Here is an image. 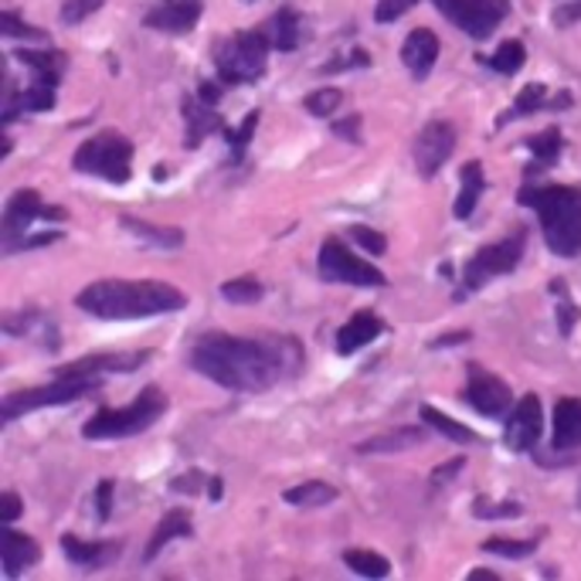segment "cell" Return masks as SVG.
<instances>
[{"label": "cell", "mask_w": 581, "mask_h": 581, "mask_svg": "<svg viewBox=\"0 0 581 581\" xmlns=\"http://www.w3.org/2000/svg\"><path fill=\"white\" fill-rule=\"evenodd\" d=\"M303 361V347L283 337L205 334L190 344L187 364L228 392L258 395L283 384Z\"/></svg>", "instance_id": "obj_1"}, {"label": "cell", "mask_w": 581, "mask_h": 581, "mask_svg": "<svg viewBox=\"0 0 581 581\" xmlns=\"http://www.w3.org/2000/svg\"><path fill=\"white\" fill-rule=\"evenodd\" d=\"M76 306L99 319H144L184 309L187 296L177 286L154 279H99L76 296Z\"/></svg>", "instance_id": "obj_2"}, {"label": "cell", "mask_w": 581, "mask_h": 581, "mask_svg": "<svg viewBox=\"0 0 581 581\" xmlns=\"http://www.w3.org/2000/svg\"><path fill=\"white\" fill-rule=\"evenodd\" d=\"M516 205L534 208L541 218L544 245L558 258H578L581 255V190L564 184H541V187H521Z\"/></svg>", "instance_id": "obj_3"}, {"label": "cell", "mask_w": 581, "mask_h": 581, "mask_svg": "<svg viewBox=\"0 0 581 581\" xmlns=\"http://www.w3.org/2000/svg\"><path fill=\"white\" fill-rule=\"evenodd\" d=\"M167 412V395L160 387H144L137 395V402H129L126 408H99L86 425H82V439L89 442H109V439H129L147 432L154 422H160Z\"/></svg>", "instance_id": "obj_4"}, {"label": "cell", "mask_w": 581, "mask_h": 581, "mask_svg": "<svg viewBox=\"0 0 581 581\" xmlns=\"http://www.w3.org/2000/svg\"><path fill=\"white\" fill-rule=\"evenodd\" d=\"M269 35L266 28H255V31H238L228 35L215 45V69L218 79L225 86H252L266 76V65H269Z\"/></svg>", "instance_id": "obj_5"}, {"label": "cell", "mask_w": 581, "mask_h": 581, "mask_svg": "<svg viewBox=\"0 0 581 581\" xmlns=\"http://www.w3.org/2000/svg\"><path fill=\"white\" fill-rule=\"evenodd\" d=\"M99 387H102L99 377H89V374H61V371H55L51 381L8 395L4 405H0V418H4V425H11L14 418H21V415H28V412L55 408V405H69V402L86 398V395H96Z\"/></svg>", "instance_id": "obj_6"}, {"label": "cell", "mask_w": 581, "mask_h": 581, "mask_svg": "<svg viewBox=\"0 0 581 581\" xmlns=\"http://www.w3.org/2000/svg\"><path fill=\"white\" fill-rule=\"evenodd\" d=\"M528 252V232L516 228L513 235L493 242V245H483L470 263L463 266V276H460V289H456V303H463L466 296H473L476 289L490 286L493 279L500 276H510L516 266H521V258Z\"/></svg>", "instance_id": "obj_7"}, {"label": "cell", "mask_w": 581, "mask_h": 581, "mask_svg": "<svg viewBox=\"0 0 581 581\" xmlns=\"http://www.w3.org/2000/svg\"><path fill=\"white\" fill-rule=\"evenodd\" d=\"M72 167L79 174H92L102 177L109 184H126L134 177V144H129L116 129H106V134L89 137L76 154H72Z\"/></svg>", "instance_id": "obj_8"}, {"label": "cell", "mask_w": 581, "mask_h": 581, "mask_svg": "<svg viewBox=\"0 0 581 581\" xmlns=\"http://www.w3.org/2000/svg\"><path fill=\"white\" fill-rule=\"evenodd\" d=\"M65 218H69V211H65V208H48L35 187L14 190L11 201L4 205V221H0V238H4V252L8 255L21 252V242L28 238V228L35 221H65Z\"/></svg>", "instance_id": "obj_9"}, {"label": "cell", "mask_w": 581, "mask_h": 581, "mask_svg": "<svg viewBox=\"0 0 581 581\" xmlns=\"http://www.w3.org/2000/svg\"><path fill=\"white\" fill-rule=\"evenodd\" d=\"M316 269L323 283H344V286H384L387 279L364 258H357L341 238H323Z\"/></svg>", "instance_id": "obj_10"}, {"label": "cell", "mask_w": 581, "mask_h": 581, "mask_svg": "<svg viewBox=\"0 0 581 581\" xmlns=\"http://www.w3.org/2000/svg\"><path fill=\"white\" fill-rule=\"evenodd\" d=\"M432 4L473 41H486L510 14V0H432Z\"/></svg>", "instance_id": "obj_11"}, {"label": "cell", "mask_w": 581, "mask_h": 581, "mask_svg": "<svg viewBox=\"0 0 581 581\" xmlns=\"http://www.w3.org/2000/svg\"><path fill=\"white\" fill-rule=\"evenodd\" d=\"M463 398L473 412H480L483 418H503L513 408V392L510 384L496 374H486L483 367L470 364V381L463 387Z\"/></svg>", "instance_id": "obj_12"}, {"label": "cell", "mask_w": 581, "mask_h": 581, "mask_svg": "<svg viewBox=\"0 0 581 581\" xmlns=\"http://www.w3.org/2000/svg\"><path fill=\"white\" fill-rule=\"evenodd\" d=\"M456 150V126L445 119H432L422 126V134L415 137L412 157L422 177H435L442 170V164Z\"/></svg>", "instance_id": "obj_13"}, {"label": "cell", "mask_w": 581, "mask_h": 581, "mask_svg": "<svg viewBox=\"0 0 581 581\" xmlns=\"http://www.w3.org/2000/svg\"><path fill=\"white\" fill-rule=\"evenodd\" d=\"M541 432H544V408H541L538 395H524L506 415L503 442L510 452H531L541 442Z\"/></svg>", "instance_id": "obj_14"}, {"label": "cell", "mask_w": 581, "mask_h": 581, "mask_svg": "<svg viewBox=\"0 0 581 581\" xmlns=\"http://www.w3.org/2000/svg\"><path fill=\"white\" fill-rule=\"evenodd\" d=\"M184 147L187 150H198L211 134H221L225 137V119H221V112H218V106H211V102H205L201 96H187L184 99Z\"/></svg>", "instance_id": "obj_15"}, {"label": "cell", "mask_w": 581, "mask_h": 581, "mask_svg": "<svg viewBox=\"0 0 581 581\" xmlns=\"http://www.w3.org/2000/svg\"><path fill=\"white\" fill-rule=\"evenodd\" d=\"M201 14H205L201 0H164V4H157L144 18V24L150 31H164V35H187L194 24L201 21Z\"/></svg>", "instance_id": "obj_16"}, {"label": "cell", "mask_w": 581, "mask_h": 581, "mask_svg": "<svg viewBox=\"0 0 581 581\" xmlns=\"http://www.w3.org/2000/svg\"><path fill=\"white\" fill-rule=\"evenodd\" d=\"M4 334H8V337H35V341H41L45 351H55V354H58V347H61L58 323L48 319L41 309L8 313V316H4Z\"/></svg>", "instance_id": "obj_17"}, {"label": "cell", "mask_w": 581, "mask_h": 581, "mask_svg": "<svg viewBox=\"0 0 581 581\" xmlns=\"http://www.w3.org/2000/svg\"><path fill=\"white\" fill-rule=\"evenodd\" d=\"M150 361V351H137V354H89L82 361H72V364H61L55 371L61 374H89V377H102V374H129V371H137Z\"/></svg>", "instance_id": "obj_18"}, {"label": "cell", "mask_w": 581, "mask_h": 581, "mask_svg": "<svg viewBox=\"0 0 581 581\" xmlns=\"http://www.w3.org/2000/svg\"><path fill=\"white\" fill-rule=\"evenodd\" d=\"M61 551L76 568L99 571L122 554V541H79L76 534H61Z\"/></svg>", "instance_id": "obj_19"}, {"label": "cell", "mask_w": 581, "mask_h": 581, "mask_svg": "<svg viewBox=\"0 0 581 581\" xmlns=\"http://www.w3.org/2000/svg\"><path fill=\"white\" fill-rule=\"evenodd\" d=\"M58 86H48L41 79H35L24 92L14 86V79H8V99H4V126H11L21 112H48L55 109V96Z\"/></svg>", "instance_id": "obj_20"}, {"label": "cell", "mask_w": 581, "mask_h": 581, "mask_svg": "<svg viewBox=\"0 0 581 581\" xmlns=\"http://www.w3.org/2000/svg\"><path fill=\"white\" fill-rule=\"evenodd\" d=\"M402 61H405V69L415 76V82H425L429 72L435 69V61H439V38L429 28H415L402 45Z\"/></svg>", "instance_id": "obj_21"}, {"label": "cell", "mask_w": 581, "mask_h": 581, "mask_svg": "<svg viewBox=\"0 0 581 581\" xmlns=\"http://www.w3.org/2000/svg\"><path fill=\"white\" fill-rule=\"evenodd\" d=\"M381 334H384V319H377L371 309H361L337 331V354H354V351L374 344Z\"/></svg>", "instance_id": "obj_22"}, {"label": "cell", "mask_w": 581, "mask_h": 581, "mask_svg": "<svg viewBox=\"0 0 581 581\" xmlns=\"http://www.w3.org/2000/svg\"><path fill=\"white\" fill-rule=\"evenodd\" d=\"M551 449L574 452L581 449V398H561L554 405V435Z\"/></svg>", "instance_id": "obj_23"}, {"label": "cell", "mask_w": 581, "mask_h": 581, "mask_svg": "<svg viewBox=\"0 0 581 581\" xmlns=\"http://www.w3.org/2000/svg\"><path fill=\"white\" fill-rule=\"evenodd\" d=\"M119 228L126 235H134L140 245L147 248H180L184 245V232L180 228H167V225H154V221H144V218H134V215H122L119 218Z\"/></svg>", "instance_id": "obj_24"}, {"label": "cell", "mask_w": 581, "mask_h": 581, "mask_svg": "<svg viewBox=\"0 0 581 581\" xmlns=\"http://www.w3.org/2000/svg\"><path fill=\"white\" fill-rule=\"evenodd\" d=\"M0 554H4V574L8 578H18L24 568H31V564H38V558H41V548H38V541L35 538H28V534H18V531H4V538H0Z\"/></svg>", "instance_id": "obj_25"}, {"label": "cell", "mask_w": 581, "mask_h": 581, "mask_svg": "<svg viewBox=\"0 0 581 581\" xmlns=\"http://www.w3.org/2000/svg\"><path fill=\"white\" fill-rule=\"evenodd\" d=\"M483 190H486V177H483V164L480 160H466L463 170H460V198L456 205H452V215H456L460 221L473 218L480 198H483Z\"/></svg>", "instance_id": "obj_26"}, {"label": "cell", "mask_w": 581, "mask_h": 581, "mask_svg": "<svg viewBox=\"0 0 581 581\" xmlns=\"http://www.w3.org/2000/svg\"><path fill=\"white\" fill-rule=\"evenodd\" d=\"M524 147L534 154V164L524 170V177H534V174H544V170H551V167L558 164V157H561V150H564V137H561L558 126H551V129H544V134L528 137Z\"/></svg>", "instance_id": "obj_27"}, {"label": "cell", "mask_w": 581, "mask_h": 581, "mask_svg": "<svg viewBox=\"0 0 581 581\" xmlns=\"http://www.w3.org/2000/svg\"><path fill=\"white\" fill-rule=\"evenodd\" d=\"M14 58L24 61L28 69L35 72V79H41V82H48V86H58V82H61V72L69 69V55H65V51H31V48H18Z\"/></svg>", "instance_id": "obj_28"}, {"label": "cell", "mask_w": 581, "mask_h": 581, "mask_svg": "<svg viewBox=\"0 0 581 581\" xmlns=\"http://www.w3.org/2000/svg\"><path fill=\"white\" fill-rule=\"evenodd\" d=\"M174 538H194L190 513H184V510H167L164 513V521L157 524V531H154V538H150V544L144 551V561H154Z\"/></svg>", "instance_id": "obj_29"}, {"label": "cell", "mask_w": 581, "mask_h": 581, "mask_svg": "<svg viewBox=\"0 0 581 581\" xmlns=\"http://www.w3.org/2000/svg\"><path fill=\"white\" fill-rule=\"evenodd\" d=\"M541 109H551L548 86L531 82V86H524V89H521V96H516V99L510 102V109H506V112H500V116H496V126H506V122H513V119H528V116H534V112H541Z\"/></svg>", "instance_id": "obj_30"}, {"label": "cell", "mask_w": 581, "mask_h": 581, "mask_svg": "<svg viewBox=\"0 0 581 581\" xmlns=\"http://www.w3.org/2000/svg\"><path fill=\"white\" fill-rule=\"evenodd\" d=\"M266 35H269V41H273L276 51H293V48H299V41H303V18H299L293 8H283V11L266 24Z\"/></svg>", "instance_id": "obj_31"}, {"label": "cell", "mask_w": 581, "mask_h": 581, "mask_svg": "<svg viewBox=\"0 0 581 581\" xmlns=\"http://www.w3.org/2000/svg\"><path fill=\"white\" fill-rule=\"evenodd\" d=\"M422 442H425L422 429H395V432H384V435H374V439L361 442L357 452H364V456H371V452H408Z\"/></svg>", "instance_id": "obj_32"}, {"label": "cell", "mask_w": 581, "mask_h": 581, "mask_svg": "<svg viewBox=\"0 0 581 581\" xmlns=\"http://www.w3.org/2000/svg\"><path fill=\"white\" fill-rule=\"evenodd\" d=\"M418 415H422V422H425L429 429H435V432H439V435H445L449 442H463V445H476V442H480V435H476L470 425H463V422H452L449 415L435 412L432 405H422V408H418Z\"/></svg>", "instance_id": "obj_33"}, {"label": "cell", "mask_w": 581, "mask_h": 581, "mask_svg": "<svg viewBox=\"0 0 581 581\" xmlns=\"http://www.w3.org/2000/svg\"><path fill=\"white\" fill-rule=\"evenodd\" d=\"M486 69H493V72H500V76H516L528 65V48H524V41H503L490 58H480Z\"/></svg>", "instance_id": "obj_34"}, {"label": "cell", "mask_w": 581, "mask_h": 581, "mask_svg": "<svg viewBox=\"0 0 581 581\" xmlns=\"http://www.w3.org/2000/svg\"><path fill=\"white\" fill-rule=\"evenodd\" d=\"M337 496H341V493H337L331 483H319V480L289 486V490L283 493V500L293 503V506H327V503H334Z\"/></svg>", "instance_id": "obj_35"}, {"label": "cell", "mask_w": 581, "mask_h": 581, "mask_svg": "<svg viewBox=\"0 0 581 581\" xmlns=\"http://www.w3.org/2000/svg\"><path fill=\"white\" fill-rule=\"evenodd\" d=\"M344 564L364 578H387L392 574V561L374 554V551H344Z\"/></svg>", "instance_id": "obj_36"}, {"label": "cell", "mask_w": 581, "mask_h": 581, "mask_svg": "<svg viewBox=\"0 0 581 581\" xmlns=\"http://www.w3.org/2000/svg\"><path fill=\"white\" fill-rule=\"evenodd\" d=\"M258 119H263V112L252 109V112H248V119H245L238 129H225V140H228V147H232V164H235V167L245 160V154H248V147H252V137H255V126H258Z\"/></svg>", "instance_id": "obj_37"}, {"label": "cell", "mask_w": 581, "mask_h": 581, "mask_svg": "<svg viewBox=\"0 0 581 581\" xmlns=\"http://www.w3.org/2000/svg\"><path fill=\"white\" fill-rule=\"evenodd\" d=\"M473 516H476V521H510V516H521V503L476 496L473 500Z\"/></svg>", "instance_id": "obj_38"}, {"label": "cell", "mask_w": 581, "mask_h": 581, "mask_svg": "<svg viewBox=\"0 0 581 581\" xmlns=\"http://www.w3.org/2000/svg\"><path fill=\"white\" fill-rule=\"evenodd\" d=\"M266 296V286L258 283V279H252V276H242V279H228L225 286H221V299H228V303H258Z\"/></svg>", "instance_id": "obj_39"}, {"label": "cell", "mask_w": 581, "mask_h": 581, "mask_svg": "<svg viewBox=\"0 0 581 581\" xmlns=\"http://www.w3.org/2000/svg\"><path fill=\"white\" fill-rule=\"evenodd\" d=\"M486 554H500V558H510V561H521V558H531L538 551V541H503V538H486L480 544Z\"/></svg>", "instance_id": "obj_40"}, {"label": "cell", "mask_w": 581, "mask_h": 581, "mask_svg": "<svg viewBox=\"0 0 581 581\" xmlns=\"http://www.w3.org/2000/svg\"><path fill=\"white\" fill-rule=\"evenodd\" d=\"M341 102H344V92H341V89H316V92H309V96L303 99V106H306L313 116H319V119L334 116V112L341 109Z\"/></svg>", "instance_id": "obj_41"}, {"label": "cell", "mask_w": 581, "mask_h": 581, "mask_svg": "<svg viewBox=\"0 0 581 581\" xmlns=\"http://www.w3.org/2000/svg\"><path fill=\"white\" fill-rule=\"evenodd\" d=\"M551 289L561 296V299H558V331H561V337H571L574 323L581 319V306H578V303H571V296H564V283H561V279H554V283H551Z\"/></svg>", "instance_id": "obj_42"}, {"label": "cell", "mask_w": 581, "mask_h": 581, "mask_svg": "<svg viewBox=\"0 0 581 581\" xmlns=\"http://www.w3.org/2000/svg\"><path fill=\"white\" fill-rule=\"evenodd\" d=\"M0 35L4 38H28V41H45L48 35L35 24H24L14 11H4L0 14Z\"/></svg>", "instance_id": "obj_43"}, {"label": "cell", "mask_w": 581, "mask_h": 581, "mask_svg": "<svg viewBox=\"0 0 581 581\" xmlns=\"http://www.w3.org/2000/svg\"><path fill=\"white\" fill-rule=\"evenodd\" d=\"M106 0H65L61 4V21L65 24H82L86 18H92Z\"/></svg>", "instance_id": "obj_44"}, {"label": "cell", "mask_w": 581, "mask_h": 581, "mask_svg": "<svg viewBox=\"0 0 581 581\" xmlns=\"http://www.w3.org/2000/svg\"><path fill=\"white\" fill-rule=\"evenodd\" d=\"M415 4H418V0H377L374 21H377V24H392V21H398L402 14H408Z\"/></svg>", "instance_id": "obj_45"}, {"label": "cell", "mask_w": 581, "mask_h": 581, "mask_svg": "<svg viewBox=\"0 0 581 581\" xmlns=\"http://www.w3.org/2000/svg\"><path fill=\"white\" fill-rule=\"evenodd\" d=\"M351 238H354L364 252H371V255H384V252H387V238H384L381 232L367 228V225H351Z\"/></svg>", "instance_id": "obj_46"}, {"label": "cell", "mask_w": 581, "mask_h": 581, "mask_svg": "<svg viewBox=\"0 0 581 581\" xmlns=\"http://www.w3.org/2000/svg\"><path fill=\"white\" fill-rule=\"evenodd\" d=\"M112 490H116V483L112 480H102L99 483V490H96V521L99 524H106L109 521V513H112Z\"/></svg>", "instance_id": "obj_47"}, {"label": "cell", "mask_w": 581, "mask_h": 581, "mask_svg": "<svg viewBox=\"0 0 581 581\" xmlns=\"http://www.w3.org/2000/svg\"><path fill=\"white\" fill-rule=\"evenodd\" d=\"M334 137L347 140V144H361V116H344L334 122Z\"/></svg>", "instance_id": "obj_48"}, {"label": "cell", "mask_w": 581, "mask_h": 581, "mask_svg": "<svg viewBox=\"0 0 581 581\" xmlns=\"http://www.w3.org/2000/svg\"><path fill=\"white\" fill-rule=\"evenodd\" d=\"M367 65H371L367 51H351V55H347V58H341V61L323 65V72H341V69H367Z\"/></svg>", "instance_id": "obj_49"}, {"label": "cell", "mask_w": 581, "mask_h": 581, "mask_svg": "<svg viewBox=\"0 0 581 581\" xmlns=\"http://www.w3.org/2000/svg\"><path fill=\"white\" fill-rule=\"evenodd\" d=\"M21 516V496L14 490H8L4 496H0V521L4 524H14Z\"/></svg>", "instance_id": "obj_50"}, {"label": "cell", "mask_w": 581, "mask_h": 581, "mask_svg": "<svg viewBox=\"0 0 581 581\" xmlns=\"http://www.w3.org/2000/svg\"><path fill=\"white\" fill-rule=\"evenodd\" d=\"M463 466H466V460H449L442 470H435V473H432V486H435V490H442V486H445L452 476H460V473H463Z\"/></svg>", "instance_id": "obj_51"}, {"label": "cell", "mask_w": 581, "mask_h": 581, "mask_svg": "<svg viewBox=\"0 0 581 581\" xmlns=\"http://www.w3.org/2000/svg\"><path fill=\"white\" fill-rule=\"evenodd\" d=\"M201 483H205V473L190 470V473L177 476V480L170 483V490H174V493H198V486H201Z\"/></svg>", "instance_id": "obj_52"}, {"label": "cell", "mask_w": 581, "mask_h": 581, "mask_svg": "<svg viewBox=\"0 0 581 581\" xmlns=\"http://www.w3.org/2000/svg\"><path fill=\"white\" fill-rule=\"evenodd\" d=\"M574 21H581V0H571V4H564V8L554 11V24L558 28H568Z\"/></svg>", "instance_id": "obj_53"}, {"label": "cell", "mask_w": 581, "mask_h": 581, "mask_svg": "<svg viewBox=\"0 0 581 581\" xmlns=\"http://www.w3.org/2000/svg\"><path fill=\"white\" fill-rule=\"evenodd\" d=\"M218 82H221V79H218ZM218 82H201V86H198V96H201L205 102H211V106L221 102V86H218Z\"/></svg>", "instance_id": "obj_54"}, {"label": "cell", "mask_w": 581, "mask_h": 581, "mask_svg": "<svg viewBox=\"0 0 581 581\" xmlns=\"http://www.w3.org/2000/svg\"><path fill=\"white\" fill-rule=\"evenodd\" d=\"M466 341H470V334H466V331H460V334H445V337L432 341V347L439 351V347H449V344H466Z\"/></svg>", "instance_id": "obj_55"}, {"label": "cell", "mask_w": 581, "mask_h": 581, "mask_svg": "<svg viewBox=\"0 0 581 581\" xmlns=\"http://www.w3.org/2000/svg\"><path fill=\"white\" fill-rule=\"evenodd\" d=\"M470 581H500V574H493L486 568H476V571H470Z\"/></svg>", "instance_id": "obj_56"}, {"label": "cell", "mask_w": 581, "mask_h": 581, "mask_svg": "<svg viewBox=\"0 0 581 581\" xmlns=\"http://www.w3.org/2000/svg\"><path fill=\"white\" fill-rule=\"evenodd\" d=\"M208 486H211V500H221V493H225V490H221V480H211Z\"/></svg>", "instance_id": "obj_57"}]
</instances>
